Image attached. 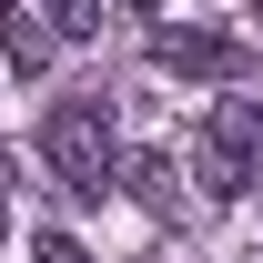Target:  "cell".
I'll list each match as a JSON object with an SVG mask.
<instances>
[{"label": "cell", "instance_id": "1", "mask_svg": "<svg viewBox=\"0 0 263 263\" xmlns=\"http://www.w3.org/2000/svg\"><path fill=\"white\" fill-rule=\"evenodd\" d=\"M41 162L61 172V193H71V202H101L111 182H122V152H111V101H101V91L61 101V111L41 122Z\"/></svg>", "mask_w": 263, "mask_h": 263}, {"label": "cell", "instance_id": "2", "mask_svg": "<svg viewBox=\"0 0 263 263\" xmlns=\"http://www.w3.org/2000/svg\"><path fill=\"white\" fill-rule=\"evenodd\" d=\"M253 132H263V111H213V122L193 132V182L213 202L253 193Z\"/></svg>", "mask_w": 263, "mask_h": 263}, {"label": "cell", "instance_id": "3", "mask_svg": "<svg viewBox=\"0 0 263 263\" xmlns=\"http://www.w3.org/2000/svg\"><path fill=\"white\" fill-rule=\"evenodd\" d=\"M152 61L182 71V81H243L253 51H243L233 31H213V21H152Z\"/></svg>", "mask_w": 263, "mask_h": 263}, {"label": "cell", "instance_id": "4", "mask_svg": "<svg viewBox=\"0 0 263 263\" xmlns=\"http://www.w3.org/2000/svg\"><path fill=\"white\" fill-rule=\"evenodd\" d=\"M0 51H10V71H21V81H41V71L61 61L51 10H41V0H0Z\"/></svg>", "mask_w": 263, "mask_h": 263}, {"label": "cell", "instance_id": "5", "mask_svg": "<svg viewBox=\"0 0 263 263\" xmlns=\"http://www.w3.org/2000/svg\"><path fill=\"white\" fill-rule=\"evenodd\" d=\"M122 182H132V202H142V213H182V182H172V162H162V152H132V162H122Z\"/></svg>", "mask_w": 263, "mask_h": 263}, {"label": "cell", "instance_id": "6", "mask_svg": "<svg viewBox=\"0 0 263 263\" xmlns=\"http://www.w3.org/2000/svg\"><path fill=\"white\" fill-rule=\"evenodd\" d=\"M31 263H91V253H81L71 233H41V243H31Z\"/></svg>", "mask_w": 263, "mask_h": 263}, {"label": "cell", "instance_id": "7", "mask_svg": "<svg viewBox=\"0 0 263 263\" xmlns=\"http://www.w3.org/2000/svg\"><path fill=\"white\" fill-rule=\"evenodd\" d=\"M253 182H263V132H253Z\"/></svg>", "mask_w": 263, "mask_h": 263}, {"label": "cell", "instance_id": "8", "mask_svg": "<svg viewBox=\"0 0 263 263\" xmlns=\"http://www.w3.org/2000/svg\"><path fill=\"white\" fill-rule=\"evenodd\" d=\"M0 233H10V202H0Z\"/></svg>", "mask_w": 263, "mask_h": 263}, {"label": "cell", "instance_id": "9", "mask_svg": "<svg viewBox=\"0 0 263 263\" xmlns=\"http://www.w3.org/2000/svg\"><path fill=\"white\" fill-rule=\"evenodd\" d=\"M253 10H263V0H253Z\"/></svg>", "mask_w": 263, "mask_h": 263}]
</instances>
